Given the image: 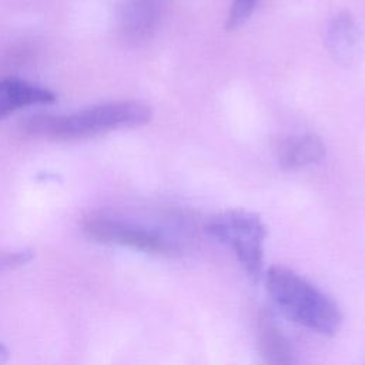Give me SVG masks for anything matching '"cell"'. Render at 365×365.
Instances as JSON below:
<instances>
[{
    "mask_svg": "<svg viewBox=\"0 0 365 365\" xmlns=\"http://www.w3.org/2000/svg\"><path fill=\"white\" fill-rule=\"evenodd\" d=\"M164 0H125L118 11V31L128 43L151 37L158 26Z\"/></svg>",
    "mask_w": 365,
    "mask_h": 365,
    "instance_id": "5b68a950",
    "label": "cell"
},
{
    "mask_svg": "<svg viewBox=\"0 0 365 365\" xmlns=\"http://www.w3.org/2000/svg\"><path fill=\"white\" fill-rule=\"evenodd\" d=\"M9 359V351L3 344H0V365H4Z\"/></svg>",
    "mask_w": 365,
    "mask_h": 365,
    "instance_id": "7c38bea8",
    "label": "cell"
},
{
    "mask_svg": "<svg viewBox=\"0 0 365 365\" xmlns=\"http://www.w3.org/2000/svg\"><path fill=\"white\" fill-rule=\"evenodd\" d=\"M34 254L30 250L21 251H0V269H11L21 267L33 259Z\"/></svg>",
    "mask_w": 365,
    "mask_h": 365,
    "instance_id": "8fae6325",
    "label": "cell"
},
{
    "mask_svg": "<svg viewBox=\"0 0 365 365\" xmlns=\"http://www.w3.org/2000/svg\"><path fill=\"white\" fill-rule=\"evenodd\" d=\"M208 234L232 248L248 275L258 281L264 267L262 241L267 228L259 217L244 210H230L215 215L207 224Z\"/></svg>",
    "mask_w": 365,
    "mask_h": 365,
    "instance_id": "3957f363",
    "label": "cell"
},
{
    "mask_svg": "<svg viewBox=\"0 0 365 365\" xmlns=\"http://www.w3.org/2000/svg\"><path fill=\"white\" fill-rule=\"evenodd\" d=\"M258 345L265 365H297L292 346L269 315H262L257 327Z\"/></svg>",
    "mask_w": 365,
    "mask_h": 365,
    "instance_id": "ba28073f",
    "label": "cell"
},
{
    "mask_svg": "<svg viewBox=\"0 0 365 365\" xmlns=\"http://www.w3.org/2000/svg\"><path fill=\"white\" fill-rule=\"evenodd\" d=\"M56 96L43 87L17 78L0 80V118L7 117L19 108L53 103Z\"/></svg>",
    "mask_w": 365,
    "mask_h": 365,
    "instance_id": "52a82bcc",
    "label": "cell"
},
{
    "mask_svg": "<svg viewBox=\"0 0 365 365\" xmlns=\"http://www.w3.org/2000/svg\"><path fill=\"white\" fill-rule=\"evenodd\" d=\"M267 291L278 309L291 321L332 336L342 324L336 302L297 272L274 265L267 272Z\"/></svg>",
    "mask_w": 365,
    "mask_h": 365,
    "instance_id": "7a4b0ae2",
    "label": "cell"
},
{
    "mask_svg": "<svg viewBox=\"0 0 365 365\" xmlns=\"http://www.w3.org/2000/svg\"><path fill=\"white\" fill-rule=\"evenodd\" d=\"M327 148L317 134H305L297 140L285 143L279 150V165L285 170H297L319 163L325 157Z\"/></svg>",
    "mask_w": 365,
    "mask_h": 365,
    "instance_id": "9c48e42d",
    "label": "cell"
},
{
    "mask_svg": "<svg viewBox=\"0 0 365 365\" xmlns=\"http://www.w3.org/2000/svg\"><path fill=\"white\" fill-rule=\"evenodd\" d=\"M257 3H258V0H234L230 7V13H228V19H227V29L235 30L240 26H242L254 13Z\"/></svg>",
    "mask_w": 365,
    "mask_h": 365,
    "instance_id": "30bf717a",
    "label": "cell"
},
{
    "mask_svg": "<svg viewBox=\"0 0 365 365\" xmlns=\"http://www.w3.org/2000/svg\"><path fill=\"white\" fill-rule=\"evenodd\" d=\"M153 118L148 104L121 100L88 107L64 115H36L26 123V131L50 140H84L120 128L147 124Z\"/></svg>",
    "mask_w": 365,
    "mask_h": 365,
    "instance_id": "6da1fadb",
    "label": "cell"
},
{
    "mask_svg": "<svg viewBox=\"0 0 365 365\" xmlns=\"http://www.w3.org/2000/svg\"><path fill=\"white\" fill-rule=\"evenodd\" d=\"M325 43L334 60L339 64H352L362 48L361 29L349 11L335 14L325 31Z\"/></svg>",
    "mask_w": 365,
    "mask_h": 365,
    "instance_id": "8992f818",
    "label": "cell"
},
{
    "mask_svg": "<svg viewBox=\"0 0 365 365\" xmlns=\"http://www.w3.org/2000/svg\"><path fill=\"white\" fill-rule=\"evenodd\" d=\"M84 234L94 242L125 245L141 251L167 252L171 242L157 230L128 220L117 212H96L83 221Z\"/></svg>",
    "mask_w": 365,
    "mask_h": 365,
    "instance_id": "277c9868",
    "label": "cell"
}]
</instances>
